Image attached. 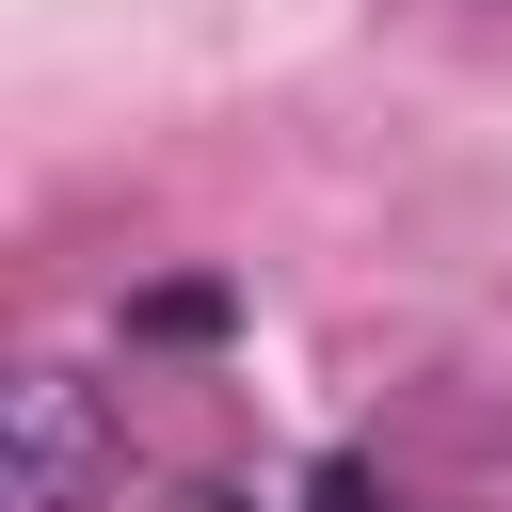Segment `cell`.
<instances>
[{"label":"cell","mask_w":512,"mask_h":512,"mask_svg":"<svg viewBox=\"0 0 512 512\" xmlns=\"http://www.w3.org/2000/svg\"><path fill=\"white\" fill-rule=\"evenodd\" d=\"M112 496V416L80 368H16V512H96Z\"/></svg>","instance_id":"6da1fadb"}]
</instances>
